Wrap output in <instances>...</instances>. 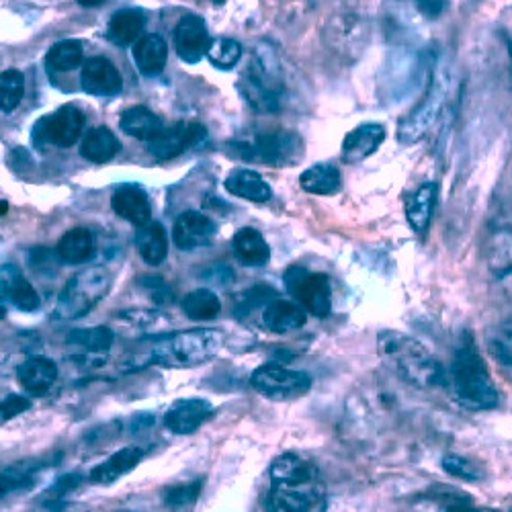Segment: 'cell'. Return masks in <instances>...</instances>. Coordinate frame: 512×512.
<instances>
[{"label":"cell","mask_w":512,"mask_h":512,"mask_svg":"<svg viewBox=\"0 0 512 512\" xmlns=\"http://www.w3.org/2000/svg\"><path fill=\"white\" fill-rule=\"evenodd\" d=\"M21 388L31 396H48L58 381V365L48 357H31L17 369Z\"/></svg>","instance_id":"cell-17"},{"label":"cell","mask_w":512,"mask_h":512,"mask_svg":"<svg viewBox=\"0 0 512 512\" xmlns=\"http://www.w3.org/2000/svg\"><path fill=\"white\" fill-rule=\"evenodd\" d=\"M287 291L293 300L300 304L306 312L326 318L332 310V289L330 281L322 273H310L304 267H289L285 273Z\"/></svg>","instance_id":"cell-6"},{"label":"cell","mask_w":512,"mask_h":512,"mask_svg":"<svg viewBox=\"0 0 512 512\" xmlns=\"http://www.w3.org/2000/svg\"><path fill=\"white\" fill-rule=\"evenodd\" d=\"M451 386L457 402L469 410H490L498 404V390L490 371L476 349L474 338L465 334L451 363Z\"/></svg>","instance_id":"cell-3"},{"label":"cell","mask_w":512,"mask_h":512,"mask_svg":"<svg viewBox=\"0 0 512 512\" xmlns=\"http://www.w3.org/2000/svg\"><path fill=\"white\" fill-rule=\"evenodd\" d=\"M412 3L426 17H439L447 7V0H412Z\"/></svg>","instance_id":"cell-47"},{"label":"cell","mask_w":512,"mask_h":512,"mask_svg":"<svg viewBox=\"0 0 512 512\" xmlns=\"http://www.w3.org/2000/svg\"><path fill=\"white\" fill-rule=\"evenodd\" d=\"M142 31H144V17L140 11H132V9L115 13L107 27L109 39L117 46L136 44Z\"/></svg>","instance_id":"cell-32"},{"label":"cell","mask_w":512,"mask_h":512,"mask_svg":"<svg viewBox=\"0 0 512 512\" xmlns=\"http://www.w3.org/2000/svg\"><path fill=\"white\" fill-rule=\"evenodd\" d=\"M80 482H82V476H80V474H66V476H60V478L56 480V484L44 494V498H41V506L54 504V502H62L68 492H72L74 488L80 486Z\"/></svg>","instance_id":"cell-43"},{"label":"cell","mask_w":512,"mask_h":512,"mask_svg":"<svg viewBox=\"0 0 512 512\" xmlns=\"http://www.w3.org/2000/svg\"><path fill=\"white\" fill-rule=\"evenodd\" d=\"M263 322L271 332L287 334L300 330L306 324V310L300 304L275 297L263 310Z\"/></svg>","instance_id":"cell-24"},{"label":"cell","mask_w":512,"mask_h":512,"mask_svg":"<svg viewBox=\"0 0 512 512\" xmlns=\"http://www.w3.org/2000/svg\"><path fill=\"white\" fill-rule=\"evenodd\" d=\"M250 383L254 390H259L267 398L287 400L308 394L312 388V377L304 371H295L279 363H267L254 369Z\"/></svg>","instance_id":"cell-8"},{"label":"cell","mask_w":512,"mask_h":512,"mask_svg":"<svg viewBox=\"0 0 512 512\" xmlns=\"http://www.w3.org/2000/svg\"><path fill=\"white\" fill-rule=\"evenodd\" d=\"M445 512H492V510H488V508H476L467 498L455 496V498H447Z\"/></svg>","instance_id":"cell-48"},{"label":"cell","mask_w":512,"mask_h":512,"mask_svg":"<svg viewBox=\"0 0 512 512\" xmlns=\"http://www.w3.org/2000/svg\"><path fill=\"white\" fill-rule=\"evenodd\" d=\"M216 234H218L216 222L199 211H185L173 228V240L181 250L205 248L213 242Z\"/></svg>","instance_id":"cell-15"},{"label":"cell","mask_w":512,"mask_h":512,"mask_svg":"<svg viewBox=\"0 0 512 512\" xmlns=\"http://www.w3.org/2000/svg\"><path fill=\"white\" fill-rule=\"evenodd\" d=\"M386 140V127L379 123H363L347 134L343 142V160L357 164L369 158Z\"/></svg>","instance_id":"cell-20"},{"label":"cell","mask_w":512,"mask_h":512,"mask_svg":"<svg viewBox=\"0 0 512 512\" xmlns=\"http://www.w3.org/2000/svg\"><path fill=\"white\" fill-rule=\"evenodd\" d=\"M84 127V115L72 107L66 105L58 109L52 115H46L35 123L33 140L39 146H58V148H70L78 142Z\"/></svg>","instance_id":"cell-10"},{"label":"cell","mask_w":512,"mask_h":512,"mask_svg":"<svg viewBox=\"0 0 512 512\" xmlns=\"http://www.w3.org/2000/svg\"><path fill=\"white\" fill-rule=\"evenodd\" d=\"M142 287L150 293V297L158 304L173 302V291L160 279V277H142Z\"/></svg>","instance_id":"cell-45"},{"label":"cell","mask_w":512,"mask_h":512,"mask_svg":"<svg viewBox=\"0 0 512 512\" xmlns=\"http://www.w3.org/2000/svg\"><path fill=\"white\" fill-rule=\"evenodd\" d=\"M119 125L127 136H132L136 140H144V142H152L164 130L162 119L146 107L127 109L121 115Z\"/></svg>","instance_id":"cell-29"},{"label":"cell","mask_w":512,"mask_h":512,"mask_svg":"<svg viewBox=\"0 0 512 512\" xmlns=\"http://www.w3.org/2000/svg\"><path fill=\"white\" fill-rule=\"evenodd\" d=\"M103 3L105 0H78V5H82V7H99Z\"/></svg>","instance_id":"cell-50"},{"label":"cell","mask_w":512,"mask_h":512,"mask_svg":"<svg viewBox=\"0 0 512 512\" xmlns=\"http://www.w3.org/2000/svg\"><path fill=\"white\" fill-rule=\"evenodd\" d=\"M277 297V291L269 285H256L250 287L246 291H242L236 300V312L242 314H250L254 308H261L267 306L269 302H273Z\"/></svg>","instance_id":"cell-40"},{"label":"cell","mask_w":512,"mask_h":512,"mask_svg":"<svg viewBox=\"0 0 512 512\" xmlns=\"http://www.w3.org/2000/svg\"><path fill=\"white\" fill-rule=\"evenodd\" d=\"M29 408H31L29 398L17 396V394L7 396L5 400H0V424H5V422H9V420L21 416V414L27 412Z\"/></svg>","instance_id":"cell-44"},{"label":"cell","mask_w":512,"mask_h":512,"mask_svg":"<svg viewBox=\"0 0 512 512\" xmlns=\"http://www.w3.org/2000/svg\"><path fill=\"white\" fill-rule=\"evenodd\" d=\"M142 457H144V449H140V447L119 449L109 459H105L103 463H99L97 467L91 469L89 480L93 484H101V486L113 484L115 480H119L127 472H132V469L140 463Z\"/></svg>","instance_id":"cell-21"},{"label":"cell","mask_w":512,"mask_h":512,"mask_svg":"<svg viewBox=\"0 0 512 512\" xmlns=\"http://www.w3.org/2000/svg\"><path fill=\"white\" fill-rule=\"evenodd\" d=\"M56 252L64 265L87 263L95 252V238L87 228H72L60 238Z\"/></svg>","instance_id":"cell-26"},{"label":"cell","mask_w":512,"mask_h":512,"mask_svg":"<svg viewBox=\"0 0 512 512\" xmlns=\"http://www.w3.org/2000/svg\"><path fill=\"white\" fill-rule=\"evenodd\" d=\"M119 150H121V144L109 127H95V130H91L87 136H84L80 154L91 162L101 164L115 158Z\"/></svg>","instance_id":"cell-31"},{"label":"cell","mask_w":512,"mask_h":512,"mask_svg":"<svg viewBox=\"0 0 512 512\" xmlns=\"http://www.w3.org/2000/svg\"><path fill=\"white\" fill-rule=\"evenodd\" d=\"M82 89L97 97H113L123 89L119 70L107 58H91L82 64Z\"/></svg>","instance_id":"cell-16"},{"label":"cell","mask_w":512,"mask_h":512,"mask_svg":"<svg viewBox=\"0 0 512 512\" xmlns=\"http://www.w3.org/2000/svg\"><path fill=\"white\" fill-rule=\"evenodd\" d=\"M226 191L232 193L234 197H242L254 203H265L273 195L267 181L259 173H254V170H248V168L234 170V173L226 179Z\"/></svg>","instance_id":"cell-27"},{"label":"cell","mask_w":512,"mask_h":512,"mask_svg":"<svg viewBox=\"0 0 512 512\" xmlns=\"http://www.w3.org/2000/svg\"><path fill=\"white\" fill-rule=\"evenodd\" d=\"M302 138L293 132H273L256 136L252 142L236 144L244 160L265 162L271 166H289L302 156Z\"/></svg>","instance_id":"cell-7"},{"label":"cell","mask_w":512,"mask_h":512,"mask_svg":"<svg viewBox=\"0 0 512 512\" xmlns=\"http://www.w3.org/2000/svg\"><path fill=\"white\" fill-rule=\"evenodd\" d=\"M510 512H512V510H510Z\"/></svg>","instance_id":"cell-53"},{"label":"cell","mask_w":512,"mask_h":512,"mask_svg":"<svg viewBox=\"0 0 512 512\" xmlns=\"http://www.w3.org/2000/svg\"><path fill=\"white\" fill-rule=\"evenodd\" d=\"M240 87L246 99L263 111H275L279 107L281 84L279 80L265 68V64H254L242 76Z\"/></svg>","instance_id":"cell-12"},{"label":"cell","mask_w":512,"mask_h":512,"mask_svg":"<svg viewBox=\"0 0 512 512\" xmlns=\"http://www.w3.org/2000/svg\"><path fill=\"white\" fill-rule=\"evenodd\" d=\"M201 488H203V480H193V482H187V484L166 488L164 504L168 508H173V510L187 508V506H191L199 498Z\"/></svg>","instance_id":"cell-41"},{"label":"cell","mask_w":512,"mask_h":512,"mask_svg":"<svg viewBox=\"0 0 512 512\" xmlns=\"http://www.w3.org/2000/svg\"><path fill=\"white\" fill-rule=\"evenodd\" d=\"M205 138V127L199 123H177L164 130L150 142V154L156 160L177 158Z\"/></svg>","instance_id":"cell-11"},{"label":"cell","mask_w":512,"mask_h":512,"mask_svg":"<svg viewBox=\"0 0 512 512\" xmlns=\"http://www.w3.org/2000/svg\"><path fill=\"white\" fill-rule=\"evenodd\" d=\"M113 211L134 226H146L152 220V205L148 195L136 185H123L111 197Z\"/></svg>","instance_id":"cell-18"},{"label":"cell","mask_w":512,"mask_h":512,"mask_svg":"<svg viewBox=\"0 0 512 512\" xmlns=\"http://www.w3.org/2000/svg\"><path fill=\"white\" fill-rule=\"evenodd\" d=\"M300 185L312 195H332L340 189V173L332 164H316L300 177Z\"/></svg>","instance_id":"cell-34"},{"label":"cell","mask_w":512,"mask_h":512,"mask_svg":"<svg viewBox=\"0 0 512 512\" xmlns=\"http://www.w3.org/2000/svg\"><path fill=\"white\" fill-rule=\"evenodd\" d=\"M207 58L213 66H218L222 70H230L240 62L242 46L238 44V41L228 39V37L216 39V41H211V44H209Z\"/></svg>","instance_id":"cell-38"},{"label":"cell","mask_w":512,"mask_h":512,"mask_svg":"<svg viewBox=\"0 0 512 512\" xmlns=\"http://www.w3.org/2000/svg\"><path fill=\"white\" fill-rule=\"evenodd\" d=\"M490 353L502 367L512 371V318L500 324L490 336Z\"/></svg>","instance_id":"cell-39"},{"label":"cell","mask_w":512,"mask_h":512,"mask_svg":"<svg viewBox=\"0 0 512 512\" xmlns=\"http://www.w3.org/2000/svg\"><path fill=\"white\" fill-rule=\"evenodd\" d=\"M232 248L238 259L248 267H265L271 259V248L263 234L254 228H242L232 238Z\"/></svg>","instance_id":"cell-25"},{"label":"cell","mask_w":512,"mask_h":512,"mask_svg":"<svg viewBox=\"0 0 512 512\" xmlns=\"http://www.w3.org/2000/svg\"><path fill=\"white\" fill-rule=\"evenodd\" d=\"M0 289L7 300L21 312H35L41 306L35 287L15 265L0 267Z\"/></svg>","instance_id":"cell-19"},{"label":"cell","mask_w":512,"mask_h":512,"mask_svg":"<svg viewBox=\"0 0 512 512\" xmlns=\"http://www.w3.org/2000/svg\"><path fill=\"white\" fill-rule=\"evenodd\" d=\"M136 246L142 254V259L148 265L158 267L160 263H164L166 254H168L166 230L158 222H150L146 226H140V230L136 234Z\"/></svg>","instance_id":"cell-30"},{"label":"cell","mask_w":512,"mask_h":512,"mask_svg":"<svg viewBox=\"0 0 512 512\" xmlns=\"http://www.w3.org/2000/svg\"><path fill=\"white\" fill-rule=\"evenodd\" d=\"M5 295H0V320H3L5 316H7V306H5V300H3Z\"/></svg>","instance_id":"cell-51"},{"label":"cell","mask_w":512,"mask_h":512,"mask_svg":"<svg viewBox=\"0 0 512 512\" xmlns=\"http://www.w3.org/2000/svg\"><path fill=\"white\" fill-rule=\"evenodd\" d=\"M84 62L82 44L76 39H64L48 52V66L58 72H70Z\"/></svg>","instance_id":"cell-36"},{"label":"cell","mask_w":512,"mask_h":512,"mask_svg":"<svg viewBox=\"0 0 512 512\" xmlns=\"http://www.w3.org/2000/svg\"><path fill=\"white\" fill-rule=\"evenodd\" d=\"M121 512H130V510H121Z\"/></svg>","instance_id":"cell-52"},{"label":"cell","mask_w":512,"mask_h":512,"mask_svg":"<svg viewBox=\"0 0 512 512\" xmlns=\"http://www.w3.org/2000/svg\"><path fill=\"white\" fill-rule=\"evenodd\" d=\"M166 56H168V50H166V44L160 35L150 33L136 41L134 62L144 76L160 74L166 66Z\"/></svg>","instance_id":"cell-28"},{"label":"cell","mask_w":512,"mask_h":512,"mask_svg":"<svg viewBox=\"0 0 512 512\" xmlns=\"http://www.w3.org/2000/svg\"><path fill=\"white\" fill-rule=\"evenodd\" d=\"M41 512H89V508L78 502H54V504H46L41 508Z\"/></svg>","instance_id":"cell-49"},{"label":"cell","mask_w":512,"mask_h":512,"mask_svg":"<svg viewBox=\"0 0 512 512\" xmlns=\"http://www.w3.org/2000/svg\"><path fill=\"white\" fill-rule=\"evenodd\" d=\"M377 349L381 359L386 361L404 381L412 383V386L435 388L443 386L447 379L443 365L426 351L418 340L402 332H381L377 340Z\"/></svg>","instance_id":"cell-2"},{"label":"cell","mask_w":512,"mask_h":512,"mask_svg":"<svg viewBox=\"0 0 512 512\" xmlns=\"http://www.w3.org/2000/svg\"><path fill=\"white\" fill-rule=\"evenodd\" d=\"M437 197L439 187L435 183H424L406 199V220L416 234H424L429 228Z\"/></svg>","instance_id":"cell-22"},{"label":"cell","mask_w":512,"mask_h":512,"mask_svg":"<svg viewBox=\"0 0 512 512\" xmlns=\"http://www.w3.org/2000/svg\"><path fill=\"white\" fill-rule=\"evenodd\" d=\"M52 263H62L58 252H54L50 248H35L31 252V265L35 267V271H44L48 267V271L54 273L56 267Z\"/></svg>","instance_id":"cell-46"},{"label":"cell","mask_w":512,"mask_h":512,"mask_svg":"<svg viewBox=\"0 0 512 512\" xmlns=\"http://www.w3.org/2000/svg\"><path fill=\"white\" fill-rule=\"evenodd\" d=\"M267 512H324L326 484L320 469L295 453L277 457L269 469Z\"/></svg>","instance_id":"cell-1"},{"label":"cell","mask_w":512,"mask_h":512,"mask_svg":"<svg viewBox=\"0 0 512 512\" xmlns=\"http://www.w3.org/2000/svg\"><path fill=\"white\" fill-rule=\"evenodd\" d=\"M56 461L52 459H23L11 467H7L5 472H0V498H5L13 492H23L29 490L41 469H46Z\"/></svg>","instance_id":"cell-23"},{"label":"cell","mask_w":512,"mask_h":512,"mask_svg":"<svg viewBox=\"0 0 512 512\" xmlns=\"http://www.w3.org/2000/svg\"><path fill=\"white\" fill-rule=\"evenodd\" d=\"M209 33L205 21L197 15H187L175 29V48L183 62L197 64L207 56Z\"/></svg>","instance_id":"cell-14"},{"label":"cell","mask_w":512,"mask_h":512,"mask_svg":"<svg viewBox=\"0 0 512 512\" xmlns=\"http://www.w3.org/2000/svg\"><path fill=\"white\" fill-rule=\"evenodd\" d=\"M447 87H449L447 78L437 76L429 93L424 95L422 103L406 119H402V123L398 127V140L402 144H414L429 134L433 123L439 119V115L445 107Z\"/></svg>","instance_id":"cell-9"},{"label":"cell","mask_w":512,"mask_h":512,"mask_svg":"<svg viewBox=\"0 0 512 512\" xmlns=\"http://www.w3.org/2000/svg\"><path fill=\"white\" fill-rule=\"evenodd\" d=\"M25 93V78L19 70H7L0 74V111L11 113L17 109Z\"/></svg>","instance_id":"cell-37"},{"label":"cell","mask_w":512,"mask_h":512,"mask_svg":"<svg viewBox=\"0 0 512 512\" xmlns=\"http://www.w3.org/2000/svg\"><path fill=\"white\" fill-rule=\"evenodd\" d=\"M226 345V334L218 328H195L177 332L162 345V359L173 357L181 365H199L216 357Z\"/></svg>","instance_id":"cell-5"},{"label":"cell","mask_w":512,"mask_h":512,"mask_svg":"<svg viewBox=\"0 0 512 512\" xmlns=\"http://www.w3.org/2000/svg\"><path fill=\"white\" fill-rule=\"evenodd\" d=\"M443 469L447 474L455 476V478H461V480H467V482H476L480 480V467L472 461V459H465V457H459V455H447L443 459Z\"/></svg>","instance_id":"cell-42"},{"label":"cell","mask_w":512,"mask_h":512,"mask_svg":"<svg viewBox=\"0 0 512 512\" xmlns=\"http://www.w3.org/2000/svg\"><path fill=\"white\" fill-rule=\"evenodd\" d=\"M181 306H183V312L187 314V318H191L195 322L213 320L222 312L220 297L211 289H195V291L187 293Z\"/></svg>","instance_id":"cell-33"},{"label":"cell","mask_w":512,"mask_h":512,"mask_svg":"<svg viewBox=\"0 0 512 512\" xmlns=\"http://www.w3.org/2000/svg\"><path fill=\"white\" fill-rule=\"evenodd\" d=\"M109 289L111 273L105 267H89L76 273L58 297L56 318L78 320L87 316L101 300H105Z\"/></svg>","instance_id":"cell-4"},{"label":"cell","mask_w":512,"mask_h":512,"mask_svg":"<svg viewBox=\"0 0 512 512\" xmlns=\"http://www.w3.org/2000/svg\"><path fill=\"white\" fill-rule=\"evenodd\" d=\"M113 330L107 326H93V328H78L66 336V343L87 351V353H107L113 345Z\"/></svg>","instance_id":"cell-35"},{"label":"cell","mask_w":512,"mask_h":512,"mask_svg":"<svg viewBox=\"0 0 512 512\" xmlns=\"http://www.w3.org/2000/svg\"><path fill=\"white\" fill-rule=\"evenodd\" d=\"M216 410L203 398H187L177 400L173 406L168 408L164 416V424L168 431L175 435H191L195 433L201 424H205Z\"/></svg>","instance_id":"cell-13"}]
</instances>
